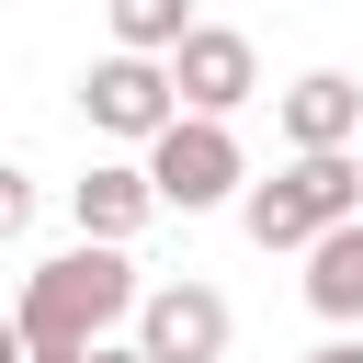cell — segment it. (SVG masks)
<instances>
[{"instance_id":"cell-1","label":"cell","mask_w":363,"mask_h":363,"mask_svg":"<svg viewBox=\"0 0 363 363\" xmlns=\"http://www.w3.org/2000/svg\"><path fill=\"white\" fill-rule=\"evenodd\" d=\"M11 318H23L34 352H91V340H113V318H136V261H125V238H79V250L34 261V284H23Z\"/></svg>"},{"instance_id":"cell-2","label":"cell","mask_w":363,"mask_h":363,"mask_svg":"<svg viewBox=\"0 0 363 363\" xmlns=\"http://www.w3.org/2000/svg\"><path fill=\"white\" fill-rule=\"evenodd\" d=\"M340 216H363V159H352V147H295V170H272V182L238 193V227H250L261 250H306V238L340 227Z\"/></svg>"},{"instance_id":"cell-3","label":"cell","mask_w":363,"mask_h":363,"mask_svg":"<svg viewBox=\"0 0 363 363\" xmlns=\"http://www.w3.org/2000/svg\"><path fill=\"white\" fill-rule=\"evenodd\" d=\"M147 182H159V204L204 216V204H227V193L250 182V159H238L227 113H170V125L147 136Z\"/></svg>"},{"instance_id":"cell-4","label":"cell","mask_w":363,"mask_h":363,"mask_svg":"<svg viewBox=\"0 0 363 363\" xmlns=\"http://www.w3.org/2000/svg\"><path fill=\"white\" fill-rule=\"evenodd\" d=\"M79 113L102 125V136H125V147H147L170 113H182V91H170V57H136V45H113L91 79H79Z\"/></svg>"},{"instance_id":"cell-5","label":"cell","mask_w":363,"mask_h":363,"mask_svg":"<svg viewBox=\"0 0 363 363\" xmlns=\"http://www.w3.org/2000/svg\"><path fill=\"white\" fill-rule=\"evenodd\" d=\"M227 295L216 284H159V295H136V352L147 363H227Z\"/></svg>"},{"instance_id":"cell-6","label":"cell","mask_w":363,"mask_h":363,"mask_svg":"<svg viewBox=\"0 0 363 363\" xmlns=\"http://www.w3.org/2000/svg\"><path fill=\"white\" fill-rule=\"evenodd\" d=\"M170 91H182V113H238V102L261 91V57H250V34H227V23H193V34L170 45Z\"/></svg>"},{"instance_id":"cell-7","label":"cell","mask_w":363,"mask_h":363,"mask_svg":"<svg viewBox=\"0 0 363 363\" xmlns=\"http://www.w3.org/2000/svg\"><path fill=\"white\" fill-rule=\"evenodd\" d=\"M284 136H295V147H352V136H363V91H352L340 68H306V79L284 91Z\"/></svg>"},{"instance_id":"cell-8","label":"cell","mask_w":363,"mask_h":363,"mask_svg":"<svg viewBox=\"0 0 363 363\" xmlns=\"http://www.w3.org/2000/svg\"><path fill=\"white\" fill-rule=\"evenodd\" d=\"M159 216V182H147V159H102L91 182H79V238H136Z\"/></svg>"},{"instance_id":"cell-9","label":"cell","mask_w":363,"mask_h":363,"mask_svg":"<svg viewBox=\"0 0 363 363\" xmlns=\"http://www.w3.org/2000/svg\"><path fill=\"white\" fill-rule=\"evenodd\" d=\"M306 306L318 318H363V216L306 238Z\"/></svg>"},{"instance_id":"cell-10","label":"cell","mask_w":363,"mask_h":363,"mask_svg":"<svg viewBox=\"0 0 363 363\" xmlns=\"http://www.w3.org/2000/svg\"><path fill=\"white\" fill-rule=\"evenodd\" d=\"M193 34V0H113V45H136V57H170Z\"/></svg>"},{"instance_id":"cell-11","label":"cell","mask_w":363,"mask_h":363,"mask_svg":"<svg viewBox=\"0 0 363 363\" xmlns=\"http://www.w3.org/2000/svg\"><path fill=\"white\" fill-rule=\"evenodd\" d=\"M23 227H34V182L0 159V238H23Z\"/></svg>"},{"instance_id":"cell-12","label":"cell","mask_w":363,"mask_h":363,"mask_svg":"<svg viewBox=\"0 0 363 363\" xmlns=\"http://www.w3.org/2000/svg\"><path fill=\"white\" fill-rule=\"evenodd\" d=\"M91 363H147V352L136 340H91Z\"/></svg>"},{"instance_id":"cell-13","label":"cell","mask_w":363,"mask_h":363,"mask_svg":"<svg viewBox=\"0 0 363 363\" xmlns=\"http://www.w3.org/2000/svg\"><path fill=\"white\" fill-rule=\"evenodd\" d=\"M306 363H363V340H318V352H306Z\"/></svg>"},{"instance_id":"cell-14","label":"cell","mask_w":363,"mask_h":363,"mask_svg":"<svg viewBox=\"0 0 363 363\" xmlns=\"http://www.w3.org/2000/svg\"><path fill=\"white\" fill-rule=\"evenodd\" d=\"M23 352H34V340H23V318H0V363H23Z\"/></svg>"},{"instance_id":"cell-15","label":"cell","mask_w":363,"mask_h":363,"mask_svg":"<svg viewBox=\"0 0 363 363\" xmlns=\"http://www.w3.org/2000/svg\"><path fill=\"white\" fill-rule=\"evenodd\" d=\"M23 363H91V352H23Z\"/></svg>"}]
</instances>
